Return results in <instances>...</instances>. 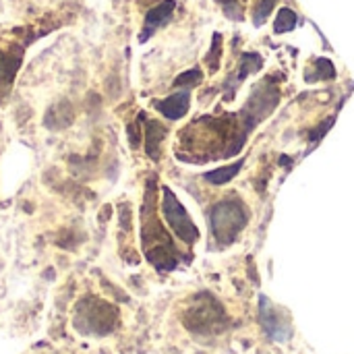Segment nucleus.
Returning a JSON list of instances; mask_svg holds the SVG:
<instances>
[{"label": "nucleus", "instance_id": "f257e3e1", "mask_svg": "<svg viewBox=\"0 0 354 354\" xmlns=\"http://www.w3.org/2000/svg\"><path fill=\"white\" fill-rule=\"evenodd\" d=\"M141 243L145 259L160 272H170L178 266V251L172 243V236L162 226L156 209V187L149 180L143 207H141Z\"/></svg>", "mask_w": 354, "mask_h": 354}, {"label": "nucleus", "instance_id": "f03ea898", "mask_svg": "<svg viewBox=\"0 0 354 354\" xmlns=\"http://www.w3.org/2000/svg\"><path fill=\"white\" fill-rule=\"evenodd\" d=\"M118 309L97 297H85L77 303L73 326L83 336H108L118 328Z\"/></svg>", "mask_w": 354, "mask_h": 354}, {"label": "nucleus", "instance_id": "7ed1b4c3", "mask_svg": "<svg viewBox=\"0 0 354 354\" xmlns=\"http://www.w3.org/2000/svg\"><path fill=\"white\" fill-rule=\"evenodd\" d=\"M249 222V212L241 199H224L214 205L209 214V224L214 239L220 247H226L236 241L241 230Z\"/></svg>", "mask_w": 354, "mask_h": 354}, {"label": "nucleus", "instance_id": "20e7f679", "mask_svg": "<svg viewBox=\"0 0 354 354\" xmlns=\"http://www.w3.org/2000/svg\"><path fill=\"white\" fill-rule=\"evenodd\" d=\"M226 322L222 305L212 295H199L191 301L185 313V328L193 334H212L222 330Z\"/></svg>", "mask_w": 354, "mask_h": 354}, {"label": "nucleus", "instance_id": "39448f33", "mask_svg": "<svg viewBox=\"0 0 354 354\" xmlns=\"http://www.w3.org/2000/svg\"><path fill=\"white\" fill-rule=\"evenodd\" d=\"M162 214L170 226V230L187 245H193L199 239V230L193 224L191 216L187 214V209L180 205V201L176 199V195L170 191V187L162 189Z\"/></svg>", "mask_w": 354, "mask_h": 354}, {"label": "nucleus", "instance_id": "423d86ee", "mask_svg": "<svg viewBox=\"0 0 354 354\" xmlns=\"http://www.w3.org/2000/svg\"><path fill=\"white\" fill-rule=\"evenodd\" d=\"M278 100H280L278 87L276 85H270L268 81L261 83L253 91L251 100L247 102V106L239 114V118H241L243 127L247 129V133H251L253 127L261 122V118H266V116H270L274 112V108L278 106Z\"/></svg>", "mask_w": 354, "mask_h": 354}, {"label": "nucleus", "instance_id": "0eeeda50", "mask_svg": "<svg viewBox=\"0 0 354 354\" xmlns=\"http://www.w3.org/2000/svg\"><path fill=\"white\" fill-rule=\"evenodd\" d=\"M189 104H191V93H189V91H176V93H172L170 97L156 102L153 106H156L166 118L178 120V118H183V116L189 112Z\"/></svg>", "mask_w": 354, "mask_h": 354}, {"label": "nucleus", "instance_id": "6e6552de", "mask_svg": "<svg viewBox=\"0 0 354 354\" xmlns=\"http://www.w3.org/2000/svg\"><path fill=\"white\" fill-rule=\"evenodd\" d=\"M174 0H166V2H162L160 6H156L153 10H149V15H147V19H145V29H143V33H141V41H145L156 29H160L162 25H166L168 21H170V17H172V12H174Z\"/></svg>", "mask_w": 354, "mask_h": 354}, {"label": "nucleus", "instance_id": "1a4fd4ad", "mask_svg": "<svg viewBox=\"0 0 354 354\" xmlns=\"http://www.w3.org/2000/svg\"><path fill=\"white\" fill-rule=\"evenodd\" d=\"M261 64H263V58L259 56V54H253V52H247V54H243L241 56V71L226 83V87L230 89L228 91V97H232V91H234V85H239L249 73H253V71H259L261 68Z\"/></svg>", "mask_w": 354, "mask_h": 354}, {"label": "nucleus", "instance_id": "9d476101", "mask_svg": "<svg viewBox=\"0 0 354 354\" xmlns=\"http://www.w3.org/2000/svg\"><path fill=\"white\" fill-rule=\"evenodd\" d=\"M147 139H145V147H147V153L151 160H158L160 158V147H162V141L166 137V129L160 124V122H153V120H147V131H145Z\"/></svg>", "mask_w": 354, "mask_h": 354}, {"label": "nucleus", "instance_id": "9b49d317", "mask_svg": "<svg viewBox=\"0 0 354 354\" xmlns=\"http://www.w3.org/2000/svg\"><path fill=\"white\" fill-rule=\"evenodd\" d=\"M243 168V162H236V164H230V166H224V168H218V170H209L203 174V178L209 183V185H226L230 183Z\"/></svg>", "mask_w": 354, "mask_h": 354}, {"label": "nucleus", "instance_id": "f8f14e48", "mask_svg": "<svg viewBox=\"0 0 354 354\" xmlns=\"http://www.w3.org/2000/svg\"><path fill=\"white\" fill-rule=\"evenodd\" d=\"M297 27V12L292 8H280L276 21H274V31L276 33H286V31H292Z\"/></svg>", "mask_w": 354, "mask_h": 354}, {"label": "nucleus", "instance_id": "ddd939ff", "mask_svg": "<svg viewBox=\"0 0 354 354\" xmlns=\"http://www.w3.org/2000/svg\"><path fill=\"white\" fill-rule=\"evenodd\" d=\"M276 2H278V0H261V2L257 4V8H255V12H253V23H255L257 27L263 25V23L268 21V17L272 15Z\"/></svg>", "mask_w": 354, "mask_h": 354}, {"label": "nucleus", "instance_id": "4468645a", "mask_svg": "<svg viewBox=\"0 0 354 354\" xmlns=\"http://www.w3.org/2000/svg\"><path fill=\"white\" fill-rule=\"evenodd\" d=\"M218 2H220V6L224 8V12H226L230 19H236V21L243 19L245 0H218Z\"/></svg>", "mask_w": 354, "mask_h": 354}, {"label": "nucleus", "instance_id": "2eb2a0df", "mask_svg": "<svg viewBox=\"0 0 354 354\" xmlns=\"http://www.w3.org/2000/svg\"><path fill=\"white\" fill-rule=\"evenodd\" d=\"M199 81H201V71H199V68H191V71L183 73V75L174 81V85H176V87H195V85H199Z\"/></svg>", "mask_w": 354, "mask_h": 354}, {"label": "nucleus", "instance_id": "dca6fc26", "mask_svg": "<svg viewBox=\"0 0 354 354\" xmlns=\"http://www.w3.org/2000/svg\"><path fill=\"white\" fill-rule=\"evenodd\" d=\"M315 66H317V75H319L322 79H334V77H336V68H334V64H332L328 58L315 60Z\"/></svg>", "mask_w": 354, "mask_h": 354}, {"label": "nucleus", "instance_id": "f3484780", "mask_svg": "<svg viewBox=\"0 0 354 354\" xmlns=\"http://www.w3.org/2000/svg\"><path fill=\"white\" fill-rule=\"evenodd\" d=\"M220 33H216L214 35V46H212V52H209V58H207V62H209V68L212 71H216L218 68V58H220V48H222V44H220Z\"/></svg>", "mask_w": 354, "mask_h": 354}]
</instances>
